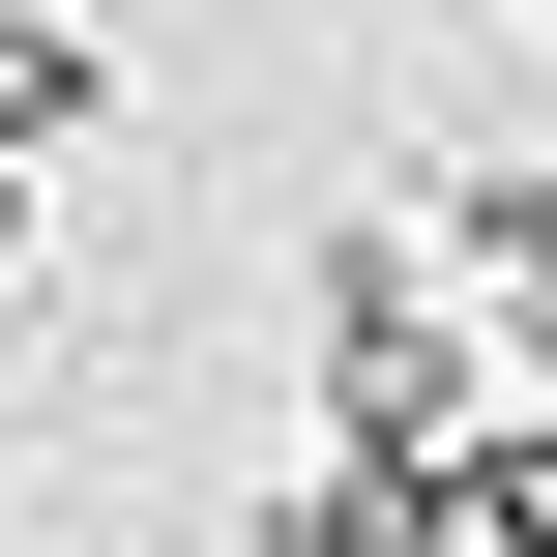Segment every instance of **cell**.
Here are the masks:
<instances>
[{
  "mask_svg": "<svg viewBox=\"0 0 557 557\" xmlns=\"http://www.w3.org/2000/svg\"><path fill=\"white\" fill-rule=\"evenodd\" d=\"M382 557H557V411H441L382 470Z\"/></svg>",
  "mask_w": 557,
  "mask_h": 557,
  "instance_id": "2",
  "label": "cell"
},
{
  "mask_svg": "<svg viewBox=\"0 0 557 557\" xmlns=\"http://www.w3.org/2000/svg\"><path fill=\"white\" fill-rule=\"evenodd\" d=\"M441 411H499V352H470V294H441L411 235H323V470H411Z\"/></svg>",
  "mask_w": 557,
  "mask_h": 557,
  "instance_id": "1",
  "label": "cell"
},
{
  "mask_svg": "<svg viewBox=\"0 0 557 557\" xmlns=\"http://www.w3.org/2000/svg\"><path fill=\"white\" fill-rule=\"evenodd\" d=\"M29 235H59V176H0V294H29Z\"/></svg>",
  "mask_w": 557,
  "mask_h": 557,
  "instance_id": "5",
  "label": "cell"
},
{
  "mask_svg": "<svg viewBox=\"0 0 557 557\" xmlns=\"http://www.w3.org/2000/svg\"><path fill=\"white\" fill-rule=\"evenodd\" d=\"M235 557H382V470H294V499H264Z\"/></svg>",
  "mask_w": 557,
  "mask_h": 557,
  "instance_id": "4",
  "label": "cell"
},
{
  "mask_svg": "<svg viewBox=\"0 0 557 557\" xmlns=\"http://www.w3.org/2000/svg\"><path fill=\"white\" fill-rule=\"evenodd\" d=\"M529 29H557V0H529Z\"/></svg>",
  "mask_w": 557,
  "mask_h": 557,
  "instance_id": "6",
  "label": "cell"
},
{
  "mask_svg": "<svg viewBox=\"0 0 557 557\" xmlns=\"http://www.w3.org/2000/svg\"><path fill=\"white\" fill-rule=\"evenodd\" d=\"M88 117H117V59H88V29H59V0H0V176H59V147H88Z\"/></svg>",
  "mask_w": 557,
  "mask_h": 557,
  "instance_id": "3",
  "label": "cell"
}]
</instances>
